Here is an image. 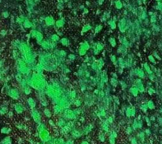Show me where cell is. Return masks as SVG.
<instances>
[{"label":"cell","instance_id":"1","mask_svg":"<svg viewBox=\"0 0 162 144\" xmlns=\"http://www.w3.org/2000/svg\"><path fill=\"white\" fill-rule=\"evenodd\" d=\"M27 85L31 88L37 90H44L46 88L48 83L42 74L33 73L27 78Z\"/></svg>","mask_w":162,"mask_h":144},{"label":"cell","instance_id":"2","mask_svg":"<svg viewBox=\"0 0 162 144\" xmlns=\"http://www.w3.org/2000/svg\"><path fill=\"white\" fill-rule=\"evenodd\" d=\"M46 95L51 100H54L63 95V90L60 85L54 82L50 84L48 83L46 88Z\"/></svg>","mask_w":162,"mask_h":144},{"label":"cell","instance_id":"3","mask_svg":"<svg viewBox=\"0 0 162 144\" xmlns=\"http://www.w3.org/2000/svg\"><path fill=\"white\" fill-rule=\"evenodd\" d=\"M61 116L64 118L66 121H76L77 118L78 119V117H79L76 114L74 110L70 108L64 109L63 113L61 114Z\"/></svg>","mask_w":162,"mask_h":144},{"label":"cell","instance_id":"4","mask_svg":"<svg viewBox=\"0 0 162 144\" xmlns=\"http://www.w3.org/2000/svg\"><path fill=\"white\" fill-rule=\"evenodd\" d=\"M23 59H18L17 70L19 73L22 75H29L30 72V68Z\"/></svg>","mask_w":162,"mask_h":144},{"label":"cell","instance_id":"5","mask_svg":"<svg viewBox=\"0 0 162 144\" xmlns=\"http://www.w3.org/2000/svg\"><path fill=\"white\" fill-rule=\"evenodd\" d=\"M53 137L51 135L50 132L48 129L44 130L41 132L38 133V138L41 142L44 143H46L49 142L52 139Z\"/></svg>","mask_w":162,"mask_h":144},{"label":"cell","instance_id":"6","mask_svg":"<svg viewBox=\"0 0 162 144\" xmlns=\"http://www.w3.org/2000/svg\"><path fill=\"white\" fill-rule=\"evenodd\" d=\"M6 93L13 100H18L20 97V92L17 88H6Z\"/></svg>","mask_w":162,"mask_h":144},{"label":"cell","instance_id":"7","mask_svg":"<svg viewBox=\"0 0 162 144\" xmlns=\"http://www.w3.org/2000/svg\"><path fill=\"white\" fill-rule=\"evenodd\" d=\"M30 118L37 125L42 121V114L36 108L30 110Z\"/></svg>","mask_w":162,"mask_h":144},{"label":"cell","instance_id":"8","mask_svg":"<svg viewBox=\"0 0 162 144\" xmlns=\"http://www.w3.org/2000/svg\"><path fill=\"white\" fill-rule=\"evenodd\" d=\"M13 108L16 114H22L26 111V107L21 102H16L13 105Z\"/></svg>","mask_w":162,"mask_h":144},{"label":"cell","instance_id":"9","mask_svg":"<svg viewBox=\"0 0 162 144\" xmlns=\"http://www.w3.org/2000/svg\"><path fill=\"white\" fill-rule=\"evenodd\" d=\"M70 136L72 138L74 139V140H77V139L80 138L82 136L81 130H78L76 127L73 128L70 133Z\"/></svg>","mask_w":162,"mask_h":144},{"label":"cell","instance_id":"10","mask_svg":"<svg viewBox=\"0 0 162 144\" xmlns=\"http://www.w3.org/2000/svg\"><path fill=\"white\" fill-rule=\"evenodd\" d=\"M64 109L59 104H53L52 107V111L53 114L57 115V116H61L63 113Z\"/></svg>","mask_w":162,"mask_h":144},{"label":"cell","instance_id":"11","mask_svg":"<svg viewBox=\"0 0 162 144\" xmlns=\"http://www.w3.org/2000/svg\"><path fill=\"white\" fill-rule=\"evenodd\" d=\"M26 104L30 110L36 108L37 101L35 99L32 97H29L26 99Z\"/></svg>","mask_w":162,"mask_h":144},{"label":"cell","instance_id":"12","mask_svg":"<svg viewBox=\"0 0 162 144\" xmlns=\"http://www.w3.org/2000/svg\"><path fill=\"white\" fill-rule=\"evenodd\" d=\"M66 123H67V121L64 118H63L62 116H60V117H58V118L57 120L56 121V127L58 128H61L63 127H64L65 125L66 124Z\"/></svg>","mask_w":162,"mask_h":144},{"label":"cell","instance_id":"13","mask_svg":"<svg viewBox=\"0 0 162 144\" xmlns=\"http://www.w3.org/2000/svg\"><path fill=\"white\" fill-rule=\"evenodd\" d=\"M12 132V129L8 126H4L0 129V133L3 135H9Z\"/></svg>","mask_w":162,"mask_h":144},{"label":"cell","instance_id":"14","mask_svg":"<svg viewBox=\"0 0 162 144\" xmlns=\"http://www.w3.org/2000/svg\"><path fill=\"white\" fill-rule=\"evenodd\" d=\"M92 127L91 125H86L82 127L81 130L82 135H87L92 131Z\"/></svg>","mask_w":162,"mask_h":144},{"label":"cell","instance_id":"15","mask_svg":"<svg viewBox=\"0 0 162 144\" xmlns=\"http://www.w3.org/2000/svg\"><path fill=\"white\" fill-rule=\"evenodd\" d=\"M42 114L44 116H45V118H48V119H50V118H52L53 116V111L51 110L48 107H44L42 110Z\"/></svg>","mask_w":162,"mask_h":144},{"label":"cell","instance_id":"16","mask_svg":"<svg viewBox=\"0 0 162 144\" xmlns=\"http://www.w3.org/2000/svg\"><path fill=\"white\" fill-rule=\"evenodd\" d=\"M34 70L37 73L42 74L43 73L44 70V66L43 65L39 63L36 65H35V66H34Z\"/></svg>","mask_w":162,"mask_h":144},{"label":"cell","instance_id":"17","mask_svg":"<svg viewBox=\"0 0 162 144\" xmlns=\"http://www.w3.org/2000/svg\"><path fill=\"white\" fill-rule=\"evenodd\" d=\"M47 129V125L44 122L41 121L40 123L37 124L36 126V132H40L44 130Z\"/></svg>","mask_w":162,"mask_h":144},{"label":"cell","instance_id":"18","mask_svg":"<svg viewBox=\"0 0 162 144\" xmlns=\"http://www.w3.org/2000/svg\"><path fill=\"white\" fill-rule=\"evenodd\" d=\"M0 144H12V138L10 136L7 135L0 140Z\"/></svg>","mask_w":162,"mask_h":144},{"label":"cell","instance_id":"19","mask_svg":"<svg viewBox=\"0 0 162 144\" xmlns=\"http://www.w3.org/2000/svg\"><path fill=\"white\" fill-rule=\"evenodd\" d=\"M9 111V107L6 105H2L0 106V116H5Z\"/></svg>","mask_w":162,"mask_h":144},{"label":"cell","instance_id":"20","mask_svg":"<svg viewBox=\"0 0 162 144\" xmlns=\"http://www.w3.org/2000/svg\"><path fill=\"white\" fill-rule=\"evenodd\" d=\"M41 46L44 49H46V50H48V49H49L51 48H52V44L51 42H49V41H47V40H44L42 41V43H41Z\"/></svg>","mask_w":162,"mask_h":144},{"label":"cell","instance_id":"21","mask_svg":"<svg viewBox=\"0 0 162 144\" xmlns=\"http://www.w3.org/2000/svg\"><path fill=\"white\" fill-rule=\"evenodd\" d=\"M54 144H65V140L64 137H54L53 138Z\"/></svg>","mask_w":162,"mask_h":144},{"label":"cell","instance_id":"22","mask_svg":"<svg viewBox=\"0 0 162 144\" xmlns=\"http://www.w3.org/2000/svg\"><path fill=\"white\" fill-rule=\"evenodd\" d=\"M68 95L70 100L72 101V100H73L74 99H75L77 98V92H76L75 90H70V91L68 92Z\"/></svg>","mask_w":162,"mask_h":144},{"label":"cell","instance_id":"23","mask_svg":"<svg viewBox=\"0 0 162 144\" xmlns=\"http://www.w3.org/2000/svg\"><path fill=\"white\" fill-rule=\"evenodd\" d=\"M44 20H45L46 24L48 26H51V25H53L54 23V18L51 17H46Z\"/></svg>","mask_w":162,"mask_h":144},{"label":"cell","instance_id":"24","mask_svg":"<svg viewBox=\"0 0 162 144\" xmlns=\"http://www.w3.org/2000/svg\"><path fill=\"white\" fill-rule=\"evenodd\" d=\"M72 104L75 105L76 107H80L82 105V100L80 98H76L73 100H72Z\"/></svg>","mask_w":162,"mask_h":144},{"label":"cell","instance_id":"25","mask_svg":"<svg viewBox=\"0 0 162 144\" xmlns=\"http://www.w3.org/2000/svg\"><path fill=\"white\" fill-rule=\"evenodd\" d=\"M15 127L17 130H24L26 129L27 127L26 125L24 124L23 123L21 122H18V123H17L15 124Z\"/></svg>","mask_w":162,"mask_h":144},{"label":"cell","instance_id":"26","mask_svg":"<svg viewBox=\"0 0 162 144\" xmlns=\"http://www.w3.org/2000/svg\"><path fill=\"white\" fill-rule=\"evenodd\" d=\"M39 102H40V104L42 106V107H47L49 105V102H48V100L45 98V97H44V98L41 99L39 100Z\"/></svg>","mask_w":162,"mask_h":144},{"label":"cell","instance_id":"27","mask_svg":"<svg viewBox=\"0 0 162 144\" xmlns=\"http://www.w3.org/2000/svg\"><path fill=\"white\" fill-rule=\"evenodd\" d=\"M22 89H23V92H24V94L25 95H29L31 94V92H32L31 87H30V86H29V85H27V86L25 87V88Z\"/></svg>","mask_w":162,"mask_h":144},{"label":"cell","instance_id":"28","mask_svg":"<svg viewBox=\"0 0 162 144\" xmlns=\"http://www.w3.org/2000/svg\"><path fill=\"white\" fill-rule=\"evenodd\" d=\"M48 125H49L51 128H55L56 127V121H54V120H53L52 118L48 119Z\"/></svg>","mask_w":162,"mask_h":144},{"label":"cell","instance_id":"29","mask_svg":"<svg viewBox=\"0 0 162 144\" xmlns=\"http://www.w3.org/2000/svg\"><path fill=\"white\" fill-rule=\"evenodd\" d=\"M78 55H80V56H85L86 53H87V50L85 49L84 48H82L81 46H80V48L78 49Z\"/></svg>","mask_w":162,"mask_h":144},{"label":"cell","instance_id":"30","mask_svg":"<svg viewBox=\"0 0 162 144\" xmlns=\"http://www.w3.org/2000/svg\"><path fill=\"white\" fill-rule=\"evenodd\" d=\"M65 23V22L63 19L58 20L57 21L55 22V24H56V26L58 28H60V27H62L63 26V25Z\"/></svg>","mask_w":162,"mask_h":144},{"label":"cell","instance_id":"31","mask_svg":"<svg viewBox=\"0 0 162 144\" xmlns=\"http://www.w3.org/2000/svg\"><path fill=\"white\" fill-rule=\"evenodd\" d=\"M60 42L64 46H68V44H69V40H68V39H66V38H62L60 40Z\"/></svg>","mask_w":162,"mask_h":144},{"label":"cell","instance_id":"32","mask_svg":"<svg viewBox=\"0 0 162 144\" xmlns=\"http://www.w3.org/2000/svg\"><path fill=\"white\" fill-rule=\"evenodd\" d=\"M32 23L29 21V20H25L24 21V27L25 28H30L32 27Z\"/></svg>","mask_w":162,"mask_h":144},{"label":"cell","instance_id":"33","mask_svg":"<svg viewBox=\"0 0 162 144\" xmlns=\"http://www.w3.org/2000/svg\"><path fill=\"white\" fill-rule=\"evenodd\" d=\"M22 74H21L20 73H19V72H18V73H17V75H15L16 80L17 81L18 83L20 82H21V81L23 80V78H22Z\"/></svg>","mask_w":162,"mask_h":144},{"label":"cell","instance_id":"34","mask_svg":"<svg viewBox=\"0 0 162 144\" xmlns=\"http://www.w3.org/2000/svg\"><path fill=\"white\" fill-rule=\"evenodd\" d=\"M73 110H74L75 112L76 113V114H77L78 116H81V114H82V109H81V107H76V108L73 109Z\"/></svg>","mask_w":162,"mask_h":144},{"label":"cell","instance_id":"35","mask_svg":"<svg viewBox=\"0 0 162 144\" xmlns=\"http://www.w3.org/2000/svg\"><path fill=\"white\" fill-rule=\"evenodd\" d=\"M51 39L53 42H57V41L60 40V37L57 34H53V35H51Z\"/></svg>","mask_w":162,"mask_h":144},{"label":"cell","instance_id":"36","mask_svg":"<svg viewBox=\"0 0 162 144\" xmlns=\"http://www.w3.org/2000/svg\"><path fill=\"white\" fill-rule=\"evenodd\" d=\"M66 55H67V53H66V51H64V50H60V51H59V56L60 58H65L66 56Z\"/></svg>","mask_w":162,"mask_h":144},{"label":"cell","instance_id":"37","mask_svg":"<svg viewBox=\"0 0 162 144\" xmlns=\"http://www.w3.org/2000/svg\"><path fill=\"white\" fill-rule=\"evenodd\" d=\"M67 58H68V60L69 61H74L76 59V56L74 54H69L68 55V56H67Z\"/></svg>","mask_w":162,"mask_h":144},{"label":"cell","instance_id":"38","mask_svg":"<svg viewBox=\"0 0 162 144\" xmlns=\"http://www.w3.org/2000/svg\"><path fill=\"white\" fill-rule=\"evenodd\" d=\"M65 144H75V140L70 137L65 141Z\"/></svg>","mask_w":162,"mask_h":144},{"label":"cell","instance_id":"39","mask_svg":"<svg viewBox=\"0 0 162 144\" xmlns=\"http://www.w3.org/2000/svg\"><path fill=\"white\" fill-rule=\"evenodd\" d=\"M80 46H81L82 48H84L85 49H86L87 51L89 49V48H90V46H89V44H88L87 42H84V43H83L82 45H80Z\"/></svg>","mask_w":162,"mask_h":144},{"label":"cell","instance_id":"40","mask_svg":"<svg viewBox=\"0 0 162 144\" xmlns=\"http://www.w3.org/2000/svg\"><path fill=\"white\" fill-rule=\"evenodd\" d=\"M90 29H91V27L89 26V25H86L84 27H83V28H82V32H87V31H88Z\"/></svg>","mask_w":162,"mask_h":144},{"label":"cell","instance_id":"41","mask_svg":"<svg viewBox=\"0 0 162 144\" xmlns=\"http://www.w3.org/2000/svg\"><path fill=\"white\" fill-rule=\"evenodd\" d=\"M28 142L29 144H37L36 141L35 140V139L33 138H30L28 139Z\"/></svg>","mask_w":162,"mask_h":144},{"label":"cell","instance_id":"42","mask_svg":"<svg viewBox=\"0 0 162 144\" xmlns=\"http://www.w3.org/2000/svg\"><path fill=\"white\" fill-rule=\"evenodd\" d=\"M13 114H14V112H13L12 111H9L7 114H6V116H7L8 118H13Z\"/></svg>","mask_w":162,"mask_h":144},{"label":"cell","instance_id":"43","mask_svg":"<svg viewBox=\"0 0 162 144\" xmlns=\"http://www.w3.org/2000/svg\"><path fill=\"white\" fill-rule=\"evenodd\" d=\"M2 16L4 18H8L9 17V13L8 11H4V12L2 13Z\"/></svg>","mask_w":162,"mask_h":144},{"label":"cell","instance_id":"44","mask_svg":"<svg viewBox=\"0 0 162 144\" xmlns=\"http://www.w3.org/2000/svg\"><path fill=\"white\" fill-rule=\"evenodd\" d=\"M17 22L18 23H22V22H24L25 21V20H24L23 18H17Z\"/></svg>","mask_w":162,"mask_h":144},{"label":"cell","instance_id":"45","mask_svg":"<svg viewBox=\"0 0 162 144\" xmlns=\"http://www.w3.org/2000/svg\"><path fill=\"white\" fill-rule=\"evenodd\" d=\"M99 139L101 141V142H103V141L105 140V137H104V136H103V134H101V135H99Z\"/></svg>","mask_w":162,"mask_h":144},{"label":"cell","instance_id":"46","mask_svg":"<svg viewBox=\"0 0 162 144\" xmlns=\"http://www.w3.org/2000/svg\"><path fill=\"white\" fill-rule=\"evenodd\" d=\"M90 144V143L88 142V141L85 140H82L81 142H80V144Z\"/></svg>","mask_w":162,"mask_h":144},{"label":"cell","instance_id":"47","mask_svg":"<svg viewBox=\"0 0 162 144\" xmlns=\"http://www.w3.org/2000/svg\"><path fill=\"white\" fill-rule=\"evenodd\" d=\"M58 8L60 10H61L63 8V6L61 4H58Z\"/></svg>","mask_w":162,"mask_h":144},{"label":"cell","instance_id":"48","mask_svg":"<svg viewBox=\"0 0 162 144\" xmlns=\"http://www.w3.org/2000/svg\"><path fill=\"white\" fill-rule=\"evenodd\" d=\"M46 144H54V140H53V137L52 139H51V140L49 142H48L46 143Z\"/></svg>","mask_w":162,"mask_h":144},{"label":"cell","instance_id":"49","mask_svg":"<svg viewBox=\"0 0 162 144\" xmlns=\"http://www.w3.org/2000/svg\"><path fill=\"white\" fill-rule=\"evenodd\" d=\"M37 144H46V143L42 142H41V141H39V142H37Z\"/></svg>","mask_w":162,"mask_h":144}]
</instances>
